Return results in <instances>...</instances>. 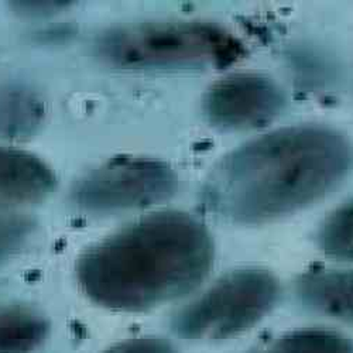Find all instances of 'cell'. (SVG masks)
<instances>
[{
  "instance_id": "obj_1",
  "label": "cell",
  "mask_w": 353,
  "mask_h": 353,
  "mask_svg": "<svg viewBox=\"0 0 353 353\" xmlns=\"http://www.w3.org/2000/svg\"><path fill=\"white\" fill-rule=\"evenodd\" d=\"M353 167V145L322 126L280 129L223 157L208 176L205 199L242 225L274 221L332 192Z\"/></svg>"
},
{
  "instance_id": "obj_2",
  "label": "cell",
  "mask_w": 353,
  "mask_h": 353,
  "mask_svg": "<svg viewBox=\"0 0 353 353\" xmlns=\"http://www.w3.org/2000/svg\"><path fill=\"white\" fill-rule=\"evenodd\" d=\"M208 229L194 216L157 212L88 250L78 280L97 304L141 311L180 299L207 277L214 261Z\"/></svg>"
},
{
  "instance_id": "obj_3",
  "label": "cell",
  "mask_w": 353,
  "mask_h": 353,
  "mask_svg": "<svg viewBox=\"0 0 353 353\" xmlns=\"http://www.w3.org/2000/svg\"><path fill=\"white\" fill-rule=\"evenodd\" d=\"M242 43L208 23H145L105 34L98 51L122 68H223L243 55Z\"/></svg>"
},
{
  "instance_id": "obj_4",
  "label": "cell",
  "mask_w": 353,
  "mask_h": 353,
  "mask_svg": "<svg viewBox=\"0 0 353 353\" xmlns=\"http://www.w3.org/2000/svg\"><path fill=\"white\" fill-rule=\"evenodd\" d=\"M279 296V281L270 272L256 268L234 270L176 314L172 328L184 339L233 338L266 316Z\"/></svg>"
},
{
  "instance_id": "obj_5",
  "label": "cell",
  "mask_w": 353,
  "mask_h": 353,
  "mask_svg": "<svg viewBox=\"0 0 353 353\" xmlns=\"http://www.w3.org/2000/svg\"><path fill=\"white\" fill-rule=\"evenodd\" d=\"M179 179L170 165L149 159H114L94 170L75 185L79 208L105 214L150 207L170 199Z\"/></svg>"
},
{
  "instance_id": "obj_6",
  "label": "cell",
  "mask_w": 353,
  "mask_h": 353,
  "mask_svg": "<svg viewBox=\"0 0 353 353\" xmlns=\"http://www.w3.org/2000/svg\"><path fill=\"white\" fill-rule=\"evenodd\" d=\"M55 187L48 167L32 154L0 149V261L27 241L34 211Z\"/></svg>"
},
{
  "instance_id": "obj_7",
  "label": "cell",
  "mask_w": 353,
  "mask_h": 353,
  "mask_svg": "<svg viewBox=\"0 0 353 353\" xmlns=\"http://www.w3.org/2000/svg\"><path fill=\"white\" fill-rule=\"evenodd\" d=\"M284 105L285 98L277 83L257 74L230 75L215 83L203 101L210 122L233 130L268 125Z\"/></svg>"
},
{
  "instance_id": "obj_8",
  "label": "cell",
  "mask_w": 353,
  "mask_h": 353,
  "mask_svg": "<svg viewBox=\"0 0 353 353\" xmlns=\"http://www.w3.org/2000/svg\"><path fill=\"white\" fill-rule=\"evenodd\" d=\"M297 292L308 308L353 323V270L310 272L299 280Z\"/></svg>"
},
{
  "instance_id": "obj_9",
  "label": "cell",
  "mask_w": 353,
  "mask_h": 353,
  "mask_svg": "<svg viewBox=\"0 0 353 353\" xmlns=\"http://www.w3.org/2000/svg\"><path fill=\"white\" fill-rule=\"evenodd\" d=\"M48 325L43 316L21 307H0V353H28L43 343Z\"/></svg>"
},
{
  "instance_id": "obj_10",
  "label": "cell",
  "mask_w": 353,
  "mask_h": 353,
  "mask_svg": "<svg viewBox=\"0 0 353 353\" xmlns=\"http://www.w3.org/2000/svg\"><path fill=\"white\" fill-rule=\"evenodd\" d=\"M253 353H353V342L334 331L300 330L283 335Z\"/></svg>"
},
{
  "instance_id": "obj_11",
  "label": "cell",
  "mask_w": 353,
  "mask_h": 353,
  "mask_svg": "<svg viewBox=\"0 0 353 353\" xmlns=\"http://www.w3.org/2000/svg\"><path fill=\"white\" fill-rule=\"evenodd\" d=\"M43 106L30 92L0 91V134L21 137L34 132L43 119Z\"/></svg>"
},
{
  "instance_id": "obj_12",
  "label": "cell",
  "mask_w": 353,
  "mask_h": 353,
  "mask_svg": "<svg viewBox=\"0 0 353 353\" xmlns=\"http://www.w3.org/2000/svg\"><path fill=\"white\" fill-rule=\"evenodd\" d=\"M318 242L328 256L353 260V198L338 207L322 223Z\"/></svg>"
},
{
  "instance_id": "obj_13",
  "label": "cell",
  "mask_w": 353,
  "mask_h": 353,
  "mask_svg": "<svg viewBox=\"0 0 353 353\" xmlns=\"http://www.w3.org/2000/svg\"><path fill=\"white\" fill-rule=\"evenodd\" d=\"M106 353H176V350L164 339L141 338L122 342L113 346Z\"/></svg>"
},
{
  "instance_id": "obj_14",
  "label": "cell",
  "mask_w": 353,
  "mask_h": 353,
  "mask_svg": "<svg viewBox=\"0 0 353 353\" xmlns=\"http://www.w3.org/2000/svg\"><path fill=\"white\" fill-rule=\"evenodd\" d=\"M14 8L20 9V12L27 13H51L58 12L68 6V2H12Z\"/></svg>"
}]
</instances>
